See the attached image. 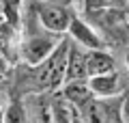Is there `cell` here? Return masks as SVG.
<instances>
[{
    "label": "cell",
    "instance_id": "1",
    "mask_svg": "<svg viewBox=\"0 0 129 123\" xmlns=\"http://www.w3.org/2000/svg\"><path fill=\"white\" fill-rule=\"evenodd\" d=\"M67 50H69V41L64 39L54 48L50 56L37 67V82L39 91L43 93H54L64 84V67H67Z\"/></svg>",
    "mask_w": 129,
    "mask_h": 123
},
{
    "label": "cell",
    "instance_id": "2",
    "mask_svg": "<svg viewBox=\"0 0 129 123\" xmlns=\"http://www.w3.org/2000/svg\"><path fill=\"white\" fill-rule=\"evenodd\" d=\"M60 41H62L60 37L50 35V32H45L41 28V32H32V35H28L26 39H24L22 56H24V60H26L30 67H39V65L54 52V48L58 46Z\"/></svg>",
    "mask_w": 129,
    "mask_h": 123
},
{
    "label": "cell",
    "instance_id": "3",
    "mask_svg": "<svg viewBox=\"0 0 129 123\" xmlns=\"http://www.w3.org/2000/svg\"><path fill=\"white\" fill-rule=\"evenodd\" d=\"M37 17H39V26L45 32L60 37V35H64V32L69 30V24H71L73 13H71L69 9H64V7L43 5V7H39Z\"/></svg>",
    "mask_w": 129,
    "mask_h": 123
},
{
    "label": "cell",
    "instance_id": "4",
    "mask_svg": "<svg viewBox=\"0 0 129 123\" xmlns=\"http://www.w3.org/2000/svg\"><path fill=\"white\" fill-rule=\"evenodd\" d=\"M88 89H90L92 97L95 99H108V97H116L120 91H123V82H120V76L116 71L106 73V76H97V78H88L86 80Z\"/></svg>",
    "mask_w": 129,
    "mask_h": 123
},
{
    "label": "cell",
    "instance_id": "5",
    "mask_svg": "<svg viewBox=\"0 0 129 123\" xmlns=\"http://www.w3.org/2000/svg\"><path fill=\"white\" fill-rule=\"evenodd\" d=\"M84 80H86V50H82L73 41H69L64 82H84Z\"/></svg>",
    "mask_w": 129,
    "mask_h": 123
},
{
    "label": "cell",
    "instance_id": "6",
    "mask_svg": "<svg viewBox=\"0 0 129 123\" xmlns=\"http://www.w3.org/2000/svg\"><path fill=\"white\" fill-rule=\"evenodd\" d=\"M71 37H73V43L75 46H80L82 50L90 52V50H101V39H99V35H97L95 30H92L88 24H84L80 17H71V24H69V30Z\"/></svg>",
    "mask_w": 129,
    "mask_h": 123
},
{
    "label": "cell",
    "instance_id": "7",
    "mask_svg": "<svg viewBox=\"0 0 129 123\" xmlns=\"http://www.w3.org/2000/svg\"><path fill=\"white\" fill-rule=\"evenodd\" d=\"M116 71V63L106 50H90L86 52V80L97 76H106V73Z\"/></svg>",
    "mask_w": 129,
    "mask_h": 123
},
{
    "label": "cell",
    "instance_id": "8",
    "mask_svg": "<svg viewBox=\"0 0 129 123\" xmlns=\"http://www.w3.org/2000/svg\"><path fill=\"white\" fill-rule=\"evenodd\" d=\"M60 91H62V101L67 106H71L73 110H80L84 104H88L92 99V93L88 89L86 80L84 82H64L60 87Z\"/></svg>",
    "mask_w": 129,
    "mask_h": 123
},
{
    "label": "cell",
    "instance_id": "9",
    "mask_svg": "<svg viewBox=\"0 0 129 123\" xmlns=\"http://www.w3.org/2000/svg\"><path fill=\"white\" fill-rule=\"evenodd\" d=\"M78 112H80V117H82L84 123H112V117H110V112H108V106L103 104L101 99H95V97H92L88 104H84Z\"/></svg>",
    "mask_w": 129,
    "mask_h": 123
},
{
    "label": "cell",
    "instance_id": "10",
    "mask_svg": "<svg viewBox=\"0 0 129 123\" xmlns=\"http://www.w3.org/2000/svg\"><path fill=\"white\" fill-rule=\"evenodd\" d=\"M2 123H30V114H28V108L24 106V101L19 99L9 101L2 110Z\"/></svg>",
    "mask_w": 129,
    "mask_h": 123
},
{
    "label": "cell",
    "instance_id": "11",
    "mask_svg": "<svg viewBox=\"0 0 129 123\" xmlns=\"http://www.w3.org/2000/svg\"><path fill=\"white\" fill-rule=\"evenodd\" d=\"M28 114H30V123H54L52 101H47V99H39Z\"/></svg>",
    "mask_w": 129,
    "mask_h": 123
},
{
    "label": "cell",
    "instance_id": "12",
    "mask_svg": "<svg viewBox=\"0 0 129 123\" xmlns=\"http://www.w3.org/2000/svg\"><path fill=\"white\" fill-rule=\"evenodd\" d=\"M69 117H71V123H84L82 117H80V112H78V110H73L71 106H69Z\"/></svg>",
    "mask_w": 129,
    "mask_h": 123
},
{
    "label": "cell",
    "instance_id": "13",
    "mask_svg": "<svg viewBox=\"0 0 129 123\" xmlns=\"http://www.w3.org/2000/svg\"><path fill=\"white\" fill-rule=\"evenodd\" d=\"M2 106H5V93L0 91V108H2Z\"/></svg>",
    "mask_w": 129,
    "mask_h": 123
},
{
    "label": "cell",
    "instance_id": "14",
    "mask_svg": "<svg viewBox=\"0 0 129 123\" xmlns=\"http://www.w3.org/2000/svg\"><path fill=\"white\" fill-rule=\"evenodd\" d=\"M0 123H2V110H0Z\"/></svg>",
    "mask_w": 129,
    "mask_h": 123
},
{
    "label": "cell",
    "instance_id": "15",
    "mask_svg": "<svg viewBox=\"0 0 129 123\" xmlns=\"http://www.w3.org/2000/svg\"><path fill=\"white\" fill-rule=\"evenodd\" d=\"M127 65H129V54H127Z\"/></svg>",
    "mask_w": 129,
    "mask_h": 123
}]
</instances>
